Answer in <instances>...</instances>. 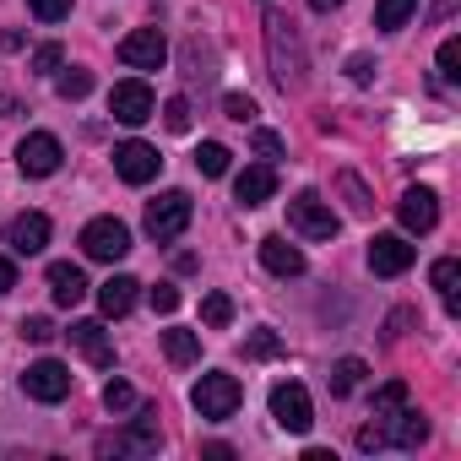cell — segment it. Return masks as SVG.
Wrapping results in <instances>:
<instances>
[{
    "mask_svg": "<svg viewBox=\"0 0 461 461\" xmlns=\"http://www.w3.org/2000/svg\"><path fill=\"white\" fill-rule=\"evenodd\" d=\"M267 50H272V77L283 87H304V50H299V33L288 17H267Z\"/></svg>",
    "mask_w": 461,
    "mask_h": 461,
    "instance_id": "cell-1",
    "label": "cell"
},
{
    "mask_svg": "<svg viewBox=\"0 0 461 461\" xmlns=\"http://www.w3.org/2000/svg\"><path fill=\"white\" fill-rule=\"evenodd\" d=\"M240 402H245V391H240V380H234V375H201V380H195V391H190V407H195L206 423L234 418V412H240Z\"/></svg>",
    "mask_w": 461,
    "mask_h": 461,
    "instance_id": "cell-2",
    "label": "cell"
},
{
    "mask_svg": "<svg viewBox=\"0 0 461 461\" xmlns=\"http://www.w3.org/2000/svg\"><path fill=\"white\" fill-rule=\"evenodd\" d=\"M190 217H195V201L185 190H163L158 201H147V234L158 245H168V240H179L190 228Z\"/></svg>",
    "mask_w": 461,
    "mask_h": 461,
    "instance_id": "cell-3",
    "label": "cell"
},
{
    "mask_svg": "<svg viewBox=\"0 0 461 461\" xmlns=\"http://www.w3.org/2000/svg\"><path fill=\"white\" fill-rule=\"evenodd\" d=\"M158 445H163V434H158V407H136V418H131L125 434H104V439H98V456H152Z\"/></svg>",
    "mask_w": 461,
    "mask_h": 461,
    "instance_id": "cell-4",
    "label": "cell"
},
{
    "mask_svg": "<svg viewBox=\"0 0 461 461\" xmlns=\"http://www.w3.org/2000/svg\"><path fill=\"white\" fill-rule=\"evenodd\" d=\"M288 228H294V234H304V240H337V212L315 190H299L288 201Z\"/></svg>",
    "mask_w": 461,
    "mask_h": 461,
    "instance_id": "cell-5",
    "label": "cell"
},
{
    "mask_svg": "<svg viewBox=\"0 0 461 461\" xmlns=\"http://www.w3.org/2000/svg\"><path fill=\"white\" fill-rule=\"evenodd\" d=\"M82 250H87V261H125L131 256V228L120 217H93L82 228Z\"/></svg>",
    "mask_w": 461,
    "mask_h": 461,
    "instance_id": "cell-6",
    "label": "cell"
},
{
    "mask_svg": "<svg viewBox=\"0 0 461 461\" xmlns=\"http://www.w3.org/2000/svg\"><path fill=\"white\" fill-rule=\"evenodd\" d=\"M272 418H277L288 434H310V423H315L310 391H304L299 380H283V385H272Z\"/></svg>",
    "mask_w": 461,
    "mask_h": 461,
    "instance_id": "cell-7",
    "label": "cell"
},
{
    "mask_svg": "<svg viewBox=\"0 0 461 461\" xmlns=\"http://www.w3.org/2000/svg\"><path fill=\"white\" fill-rule=\"evenodd\" d=\"M120 60H125L131 71H163V60H168V39H163L158 28H136V33L120 39Z\"/></svg>",
    "mask_w": 461,
    "mask_h": 461,
    "instance_id": "cell-8",
    "label": "cell"
},
{
    "mask_svg": "<svg viewBox=\"0 0 461 461\" xmlns=\"http://www.w3.org/2000/svg\"><path fill=\"white\" fill-rule=\"evenodd\" d=\"M60 136H50V131H33V136H23V147H17V168L28 174V179H50L55 168H60Z\"/></svg>",
    "mask_w": 461,
    "mask_h": 461,
    "instance_id": "cell-9",
    "label": "cell"
},
{
    "mask_svg": "<svg viewBox=\"0 0 461 461\" xmlns=\"http://www.w3.org/2000/svg\"><path fill=\"white\" fill-rule=\"evenodd\" d=\"M152 109H158V98H152L147 82H114V93H109V114H114L120 125H147Z\"/></svg>",
    "mask_w": 461,
    "mask_h": 461,
    "instance_id": "cell-10",
    "label": "cell"
},
{
    "mask_svg": "<svg viewBox=\"0 0 461 461\" xmlns=\"http://www.w3.org/2000/svg\"><path fill=\"white\" fill-rule=\"evenodd\" d=\"M418 261V245H407L402 234H375L369 240V272L375 277H402Z\"/></svg>",
    "mask_w": 461,
    "mask_h": 461,
    "instance_id": "cell-11",
    "label": "cell"
},
{
    "mask_svg": "<svg viewBox=\"0 0 461 461\" xmlns=\"http://www.w3.org/2000/svg\"><path fill=\"white\" fill-rule=\"evenodd\" d=\"M23 391H28L33 402H66V396H71V369L55 364V358H39V364H28Z\"/></svg>",
    "mask_w": 461,
    "mask_h": 461,
    "instance_id": "cell-12",
    "label": "cell"
},
{
    "mask_svg": "<svg viewBox=\"0 0 461 461\" xmlns=\"http://www.w3.org/2000/svg\"><path fill=\"white\" fill-rule=\"evenodd\" d=\"M158 168H163L158 147H147V141H120L114 147V174L125 185H147V179H158Z\"/></svg>",
    "mask_w": 461,
    "mask_h": 461,
    "instance_id": "cell-13",
    "label": "cell"
},
{
    "mask_svg": "<svg viewBox=\"0 0 461 461\" xmlns=\"http://www.w3.org/2000/svg\"><path fill=\"white\" fill-rule=\"evenodd\" d=\"M375 423H380V439L396 445V450H418V445L429 439V418L412 412V407H396V412H385V418H375Z\"/></svg>",
    "mask_w": 461,
    "mask_h": 461,
    "instance_id": "cell-14",
    "label": "cell"
},
{
    "mask_svg": "<svg viewBox=\"0 0 461 461\" xmlns=\"http://www.w3.org/2000/svg\"><path fill=\"white\" fill-rule=\"evenodd\" d=\"M396 217H402L407 234H429V228L439 222V195H434L429 185H412V190L396 201Z\"/></svg>",
    "mask_w": 461,
    "mask_h": 461,
    "instance_id": "cell-15",
    "label": "cell"
},
{
    "mask_svg": "<svg viewBox=\"0 0 461 461\" xmlns=\"http://www.w3.org/2000/svg\"><path fill=\"white\" fill-rule=\"evenodd\" d=\"M6 245H12L17 256H39V250L50 245V217H44V212H23V217H12Z\"/></svg>",
    "mask_w": 461,
    "mask_h": 461,
    "instance_id": "cell-16",
    "label": "cell"
},
{
    "mask_svg": "<svg viewBox=\"0 0 461 461\" xmlns=\"http://www.w3.org/2000/svg\"><path fill=\"white\" fill-rule=\"evenodd\" d=\"M66 337H71V348H77L87 364H98V369H109V364H114V342H109V331H104L98 321H77Z\"/></svg>",
    "mask_w": 461,
    "mask_h": 461,
    "instance_id": "cell-17",
    "label": "cell"
},
{
    "mask_svg": "<svg viewBox=\"0 0 461 461\" xmlns=\"http://www.w3.org/2000/svg\"><path fill=\"white\" fill-rule=\"evenodd\" d=\"M272 195H277V168L272 163H256V168H245L234 179V201L240 206H267Z\"/></svg>",
    "mask_w": 461,
    "mask_h": 461,
    "instance_id": "cell-18",
    "label": "cell"
},
{
    "mask_svg": "<svg viewBox=\"0 0 461 461\" xmlns=\"http://www.w3.org/2000/svg\"><path fill=\"white\" fill-rule=\"evenodd\" d=\"M261 267L272 277H304V250L288 245L283 234H272V240H261Z\"/></svg>",
    "mask_w": 461,
    "mask_h": 461,
    "instance_id": "cell-19",
    "label": "cell"
},
{
    "mask_svg": "<svg viewBox=\"0 0 461 461\" xmlns=\"http://www.w3.org/2000/svg\"><path fill=\"white\" fill-rule=\"evenodd\" d=\"M50 294H55V304H60V310H77V304L87 299V277H82V267L55 261V267H50Z\"/></svg>",
    "mask_w": 461,
    "mask_h": 461,
    "instance_id": "cell-20",
    "label": "cell"
},
{
    "mask_svg": "<svg viewBox=\"0 0 461 461\" xmlns=\"http://www.w3.org/2000/svg\"><path fill=\"white\" fill-rule=\"evenodd\" d=\"M136 294H141V283H136V277H109V283L98 288V310H104L109 321H120V315H131V310H136Z\"/></svg>",
    "mask_w": 461,
    "mask_h": 461,
    "instance_id": "cell-21",
    "label": "cell"
},
{
    "mask_svg": "<svg viewBox=\"0 0 461 461\" xmlns=\"http://www.w3.org/2000/svg\"><path fill=\"white\" fill-rule=\"evenodd\" d=\"M429 283H434V294L445 299V310L456 315V310H461V299H456V283H461V261H456V256H445V261H434V272H429Z\"/></svg>",
    "mask_w": 461,
    "mask_h": 461,
    "instance_id": "cell-22",
    "label": "cell"
},
{
    "mask_svg": "<svg viewBox=\"0 0 461 461\" xmlns=\"http://www.w3.org/2000/svg\"><path fill=\"white\" fill-rule=\"evenodd\" d=\"M364 375H369V364H364V358H337V364H331V375H326V385H331V396H353V391L364 385Z\"/></svg>",
    "mask_w": 461,
    "mask_h": 461,
    "instance_id": "cell-23",
    "label": "cell"
},
{
    "mask_svg": "<svg viewBox=\"0 0 461 461\" xmlns=\"http://www.w3.org/2000/svg\"><path fill=\"white\" fill-rule=\"evenodd\" d=\"M163 353H168L174 369H190L201 358V337L195 331H163Z\"/></svg>",
    "mask_w": 461,
    "mask_h": 461,
    "instance_id": "cell-24",
    "label": "cell"
},
{
    "mask_svg": "<svg viewBox=\"0 0 461 461\" xmlns=\"http://www.w3.org/2000/svg\"><path fill=\"white\" fill-rule=\"evenodd\" d=\"M412 12H418V0H380V6H375V28L380 33H396V28H407Z\"/></svg>",
    "mask_w": 461,
    "mask_h": 461,
    "instance_id": "cell-25",
    "label": "cell"
},
{
    "mask_svg": "<svg viewBox=\"0 0 461 461\" xmlns=\"http://www.w3.org/2000/svg\"><path fill=\"white\" fill-rule=\"evenodd\" d=\"M195 168H201L206 179H222V174H228V147H222V141H201V147H195Z\"/></svg>",
    "mask_w": 461,
    "mask_h": 461,
    "instance_id": "cell-26",
    "label": "cell"
},
{
    "mask_svg": "<svg viewBox=\"0 0 461 461\" xmlns=\"http://www.w3.org/2000/svg\"><path fill=\"white\" fill-rule=\"evenodd\" d=\"M407 402H412L407 380H385V385L375 391V418H385V412H396V407H407Z\"/></svg>",
    "mask_w": 461,
    "mask_h": 461,
    "instance_id": "cell-27",
    "label": "cell"
},
{
    "mask_svg": "<svg viewBox=\"0 0 461 461\" xmlns=\"http://www.w3.org/2000/svg\"><path fill=\"white\" fill-rule=\"evenodd\" d=\"M201 321H206L212 331H222L228 321H234V299H228V294H206V299H201Z\"/></svg>",
    "mask_w": 461,
    "mask_h": 461,
    "instance_id": "cell-28",
    "label": "cell"
},
{
    "mask_svg": "<svg viewBox=\"0 0 461 461\" xmlns=\"http://www.w3.org/2000/svg\"><path fill=\"white\" fill-rule=\"evenodd\" d=\"M337 185H342V195H348L353 217H369V212H375V201H369V190H364V179H358V174H337Z\"/></svg>",
    "mask_w": 461,
    "mask_h": 461,
    "instance_id": "cell-29",
    "label": "cell"
},
{
    "mask_svg": "<svg viewBox=\"0 0 461 461\" xmlns=\"http://www.w3.org/2000/svg\"><path fill=\"white\" fill-rule=\"evenodd\" d=\"M55 93H60L66 104H77V98H87V93H93V71H66V77L55 82Z\"/></svg>",
    "mask_w": 461,
    "mask_h": 461,
    "instance_id": "cell-30",
    "label": "cell"
},
{
    "mask_svg": "<svg viewBox=\"0 0 461 461\" xmlns=\"http://www.w3.org/2000/svg\"><path fill=\"white\" fill-rule=\"evenodd\" d=\"M163 125H168L174 136H185V131L195 125V114H190V98H168V104H163Z\"/></svg>",
    "mask_w": 461,
    "mask_h": 461,
    "instance_id": "cell-31",
    "label": "cell"
},
{
    "mask_svg": "<svg viewBox=\"0 0 461 461\" xmlns=\"http://www.w3.org/2000/svg\"><path fill=\"white\" fill-rule=\"evenodd\" d=\"M439 82H461V39L439 44Z\"/></svg>",
    "mask_w": 461,
    "mask_h": 461,
    "instance_id": "cell-32",
    "label": "cell"
},
{
    "mask_svg": "<svg viewBox=\"0 0 461 461\" xmlns=\"http://www.w3.org/2000/svg\"><path fill=\"white\" fill-rule=\"evenodd\" d=\"M104 407H109V412H136V391H131L125 380H109V385H104Z\"/></svg>",
    "mask_w": 461,
    "mask_h": 461,
    "instance_id": "cell-33",
    "label": "cell"
},
{
    "mask_svg": "<svg viewBox=\"0 0 461 461\" xmlns=\"http://www.w3.org/2000/svg\"><path fill=\"white\" fill-rule=\"evenodd\" d=\"M222 114L240 120V125H250V120H256V98H250V93H228V98H222Z\"/></svg>",
    "mask_w": 461,
    "mask_h": 461,
    "instance_id": "cell-34",
    "label": "cell"
},
{
    "mask_svg": "<svg viewBox=\"0 0 461 461\" xmlns=\"http://www.w3.org/2000/svg\"><path fill=\"white\" fill-rule=\"evenodd\" d=\"M28 12H33L39 23H66V17H71V0H28Z\"/></svg>",
    "mask_w": 461,
    "mask_h": 461,
    "instance_id": "cell-35",
    "label": "cell"
},
{
    "mask_svg": "<svg viewBox=\"0 0 461 461\" xmlns=\"http://www.w3.org/2000/svg\"><path fill=\"white\" fill-rule=\"evenodd\" d=\"M245 353H250V358H277V353H283V337H277V331H256Z\"/></svg>",
    "mask_w": 461,
    "mask_h": 461,
    "instance_id": "cell-36",
    "label": "cell"
},
{
    "mask_svg": "<svg viewBox=\"0 0 461 461\" xmlns=\"http://www.w3.org/2000/svg\"><path fill=\"white\" fill-rule=\"evenodd\" d=\"M60 60H66V50H60V44H44V50H33V71H39V77L60 71Z\"/></svg>",
    "mask_w": 461,
    "mask_h": 461,
    "instance_id": "cell-37",
    "label": "cell"
},
{
    "mask_svg": "<svg viewBox=\"0 0 461 461\" xmlns=\"http://www.w3.org/2000/svg\"><path fill=\"white\" fill-rule=\"evenodd\" d=\"M147 299H152V310H158V315H174V310H179V288H174V283H158Z\"/></svg>",
    "mask_w": 461,
    "mask_h": 461,
    "instance_id": "cell-38",
    "label": "cell"
},
{
    "mask_svg": "<svg viewBox=\"0 0 461 461\" xmlns=\"http://www.w3.org/2000/svg\"><path fill=\"white\" fill-rule=\"evenodd\" d=\"M250 147H256L261 158H283V136H277V131H250Z\"/></svg>",
    "mask_w": 461,
    "mask_h": 461,
    "instance_id": "cell-39",
    "label": "cell"
},
{
    "mask_svg": "<svg viewBox=\"0 0 461 461\" xmlns=\"http://www.w3.org/2000/svg\"><path fill=\"white\" fill-rule=\"evenodd\" d=\"M23 337H28V342H39V348H44V342H55V326H50V321H44V315H28V321H23Z\"/></svg>",
    "mask_w": 461,
    "mask_h": 461,
    "instance_id": "cell-40",
    "label": "cell"
},
{
    "mask_svg": "<svg viewBox=\"0 0 461 461\" xmlns=\"http://www.w3.org/2000/svg\"><path fill=\"white\" fill-rule=\"evenodd\" d=\"M348 77H353V82H369V77H375V60H369V55H353V60H348Z\"/></svg>",
    "mask_w": 461,
    "mask_h": 461,
    "instance_id": "cell-41",
    "label": "cell"
},
{
    "mask_svg": "<svg viewBox=\"0 0 461 461\" xmlns=\"http://www.w3.org/2000/svg\"><path fill=\"white\" fill-rule=\"evenodd\" d=\"M12 288H17V267L0 256V294H12Z\"/></svg>",
    "mask_w": 461,
    "mask_h": 461,
    "instance_id": "cell-42",
    "label": "cell"
},
{
    "mask_svg": "<svg viewBox=\"0 0 461 461\" xmlns=\"http://www.w3.org/2000/svg\"><path fill=\"white\" fill-rule=\"evenodd\" d=\"M407 326H412V315H407V310H396V315H391V337H402Z\"/></svg>",
    "mask_w": 461,
    "mask_h": 461,
    "instance_id": "cell-43",
    "label": "cell"
},
{
    "mask_svg": "<svg viewBox=\"0 0 461 461\" xmlns=\"http://www.w3.org/2000/svg\"><path fill=\"white\" fill-rule=\"evenodd\" d=\"M310 6H315V12H337V6H342V0H310Z\"/></svg>",
    "mask_w": 461,
    "mask_h": 461,
    "instance_id": "cell-44",
    "label": "cell"
}]
</instances>
